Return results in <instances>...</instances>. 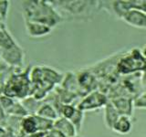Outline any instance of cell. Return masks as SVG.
I'll return each mask as SVG.
<instances>
[{"instance_id": "16", "label": "cell", "mask_w": 146, "mask_h": 137, "mask_svg": "<svg viewBox=\"0 0 146 137\" xmlns=\"http://www.w3.org/2000/svg\"><path fill=\"white\" fill-rule=\"evenodd\" d=\"M84 117H85L84 112L80 111V110L76 107V111L74 113H73L71 118L70 119V121L73 123V125L76 127L78 132H80L81 131V127H82V124H83Z\"/></svg>"}, {"instance_id": "2", "label": "cell", "mask_w": 146, "mask_h": 137, "mask_svg": "<svg viewBox=\"0 0 146 137\" xmlns=\"http://www.w3.org/2000/svg\"><path fill=\"white\" fill-rule=\"evenodd\" d=\"M21 6L25 21L40 23L52 29L63 22L49 1H23Z\"/></svg>"}, {"instance_id": "9", "label": "cell", "mask_w": 146, "mask_h": 137, "mask_svg": "<svg viewBox=\"0 0 146 137\" xmlns=\"http://www.w3.org/2000/svg\"><path fill=\"white\" fill-rule=\"evenodd\" d=\"M27 34L32 39H40L49 35L53 30L51 27L36 22L25 21Z\"/></svg>"}, {"instance_id": "21", "label": "cell", "mask_w": 146, "mask_h": 137, "mask_svg": "<svg viewBox=\"0 0 146 137\" xmlns=\"http://www.w3.org/2000/svg\"><path fill=\"white\" fill-rule=\"evenodd\" d=\"M4 27H5V24H4V23H2L1 21H0V29H3Z\"/></svg>"}, {"instance_id": "17", "label": "cell", "mask_w": 146, "mask_h": 137, "mask_svg": "<svg viewBox=\"0 0 146 137\" xmlns=\"http://www.w3.org/2000/svg\"><path fill=\"white\" fill-rule=\"evenodd\" d=\"M134 109H146V92L141 91L133 98Z\"/></svg>"}, {"instance_id": "1", "label": "cell", "mask_w": 146, "mask_h": 137, "mask_svg": "<svg viewBox=\"0 0 146 137\" xmlns=\"http://www.w3.org/2000/svg\"><path fill=\"white\" fill-rule=\"evenodd\" d=\"M63 21L88 22L102 10L100 1H49Z\"/></svg>"}, {"instance_id": "19", "label": "cell", "mask_w": 146, "mask_h": 137, "mask_svg": "<svg viewBox=\"0 0 146 137\" xmlns=\"http://www.w3.org/2000/svg\"><path fill=\"white\" fill-rule=\"evenodd\" d=\"M47 137H64V136L59 132H58L57 130L52 129L48 132V134Z\"/></svg>"}, {"instance_id": "5", "label": "cell", "mask_w": 146, "mask_h": 137, "mask_svg": "<svg viewBox=\"0 0 146 137\" xmlns=\"http://www.w3.org/2000/svg\"><path fill=\"white\" fill-rule=\"evenodd\" d=\"M109 100L108 96L104 92L96 90L81 98L76 107L83 112L95 111V110L104 108L105 105L109 102Z\"/></svg>"}, {"instance_id": "7", "label": "cell", "mask_w": 146, "mask_h": 137, "mask_svg": "<svg viewBox=\"0 0 146 137\" xmlns=\"http://www.w3.org/2000/svg\"><path fill=\"white\" fill-rule=\"evenodd\" d=\"M121 20L133 27L146 29V13L140 9H131Z\"/></svg>"}, {"instance_id": "8", "label": "cell", "mask_w": 146, "mask_h": 137, "mask_svg": "<svg viewBox=\"0 0 146 137\" xmlns=\"http://www.w3.org/2000/svg\"><path fill=\"white\" fill-rule=\"evenodd\" d=\"M113 106L115 107L117 112L120 115L131 117L133 114V99L130 97H124V96H121V97H117L110 100Z\"/></svg>"}, {"instance_id": "15", "label": "cell", "mask_w": 146, "mask_h": 137, "mask_svg": "<svg viewBox=\"0 0 146 137\" xmlns=\"http://www.w3.org/2000/svg\"><path fill=\"white\" fill-rule=\"evenodd\" d=\"M20 126L22 130L24 131L26 134L33 135L38 131V126H36V122L35 119V115H27L24 116L20 122Z\"/></svg>"}, {"instance_id": "4", "label": "cell", "mask_w": 146, "mask_h": 137, "mask_svg": "<svg viewBox=\"0 0 146 137\" xmlns=\"http://www.w3.org/2000/svg\"><path fill=\"white\" fill-rule=\"evenodd\" d=\"M29 76H24L21 74L12 76L5 86V95L11 99L14 97H26L31 90V81L30 78L29 80Z\"/></svg>"}, {"instance_id": "13", "label": "cell", "mask_w": 146, "mask_h": 137, "mask_svg": "<svg viewBox=\"0 0 146 137\" xmlns=\"http://www.w3.org/2000/svg\"><path fill=\"white\" fill-rule=\"evenodd\" d=\"M35 114L41 118L47 119V120L53 121V122H55L59 117V113L56 110V108L52 104L49 103L42 104Z\"/></svg>"}, {"instance_id": "20", "label": "cell", "mask_w": 146, "mask_h": 137, "mask_svg": "<svg viewBox=\"0 0 146 137\" xmlns=\"http://www.w3.org/2000/svg\"><path fill=\"white\" fill-rule=\"evenodd\" d=\"M141 54H143V58L146 59V44L143 47V49H141Z\"/></svg>"}, {"instance_id": "6", "label": "cell", "mask_w": 146, "mask_h": 137, "mask_svg": "<svg viewBox=\"0 0 146 137\" xmlns=\"http://www.w3.org/2000/svg\"><path fill=\"white\" fill-rule=\"evenodd\" d=\"M1 59L10 66L21 67L25 59V52L19 45L17 44L14 47L2 50Z\"/></svg>"}, {"instance_id": "10", "label": "cell", "mask_w": 146, "mask_h": 137, "mask_svg": "<svg viewBox=\"0 0 146 137\" xmlns=\"http://www.w3.org/2000/svg\"><path fill=\"white\" fill-rule=\"evenodd\" d=\"M53 129L59 132L64 137H77L79 134L76 127L70 120L60 116L54 122Z\"/></svg>"}, {"instance_id": "14", "label": "cell", "mask_w": 146, "mask_h": 137, "mask_svg": "<svg viewBox=\"0 0 146 137\" xmlns=\"http://www.w3.org/2000/svg\"><path fill=\"white\" fill-rule=\"evenodd\" d=\"M17 44V42L10 34V32L7 30L6 26L0 29V50L1 51L10 49Z\"/></svg>"}, {"instance_id": "22", "label": "cell", "mask_w": 146, "mask_h": 137, "mask_svg": "<svg viewBox=\"0 0 146 137\" xmlns=\"http://www.w3.org/2000/svg\"><path fill=\"white\" fill-rule=\"evenodd\" d=\"M77 137H79V136H77Z\"/></svg>"}, {"instance_id": "11", "label": "cell", "mask_w": 146, "mask_h": 137, "mask_svg": "<svg viewBox=\"0 0 146 137\" xmlns=\"http://www.w3.org/2000/svg\"><path fill=\"white\" fill-rule=\"evenodd\" d=\"M132 127H133V123L131 121V117L121 115L114 123L111 131L121 135H127L131 132Z\"/></svg>"}, {"instance_id": "3", "label": "cell", "mask_w": 146, "mask_h": 137, "mask_svg": "<svg viewBox=\"0 0 146 137\" xmlns=\"http://www.w3.org/2000/svg\"><path fill=\"white\" fill-rule=\"evenodd\" d=\"M146 71V59L141 54V49L133 48L122 53L117 62V72L120 76L125 77L144 73Z\"/></svg>"}, {"instance_id": "12", "label": "cell", "mask_w": 146, "mask_h": 137, "mask_svg": "<svg viewBox=\"0 0 146 137\" xmlns=\"http://www.w3.org/2000/svg\"><path fill=\"white\" fill-rule=\"evenodd\" d=\"M121 115L117 112L115 107L113 106V104L109 100V102L105 105V107H104L103 120H104L105 126H106L108 129L111 130L114 123L116 122V121L118 120V118Z\"/></svg>"}, {"instance_id": "18", "label": "cell", "mask_w": 146, "mask_h": 137, "mask_svg": "<svg viewBox=\"0 0 146 137\" xmlns=\"http://www.w3.org/2000/svg\"><path fill=\"white\" fill-rule=\"evenodd\" d=\"M9 3L8 1H0V18L2 20H6L8 14L9 9Z\"/></svg>"}]
</instances>
